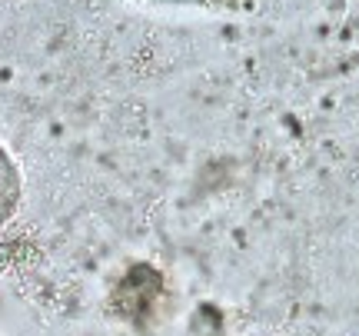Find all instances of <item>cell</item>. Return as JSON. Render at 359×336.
Returning <instances> with one entry per match:
<instances>
[{
	"instance_id": "obj_1",
	"label": "cell",
	"mask_w": 359,
	"mask_h": 336,
	"mask_svg": "<svg viewBox=\"0 0 359 336\" xmlns=\"http://www.w3.org/2000/svg\"><path fill=\"white\" fill-rule=\"evenodd\" d=\"M17 203H20V170L7 154V147L0 143V227L13 217Z\"/></svg>"
},
{
	"instance_id": "obj_2",
	"label": "cell",
	"mask_w": 359,
	"mask_h": 336,
	"mask_svg": "<svg viewBox=\"0 0 359 336\" xmlns=\"http://www.w3.org/2000/svg\"><path fill=\"white\" fill-rule=\"evenodd\" d=\"M156 4H183V7H206V4H217V0H156Z\"/></svg>"
}]
</instances>
